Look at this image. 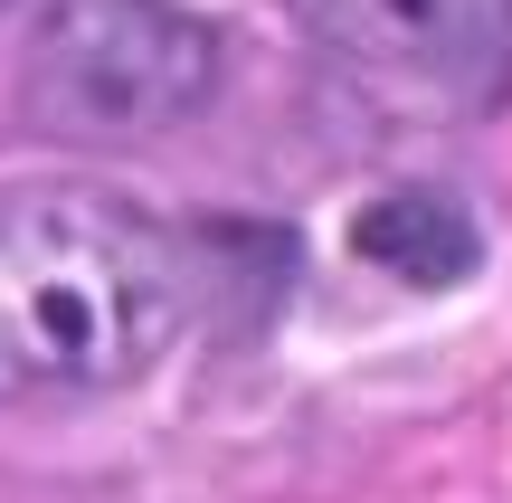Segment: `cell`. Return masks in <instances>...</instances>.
Listing matches in <instances>:
<instances>
[{"label":"cell","mask_w":512,"mask_h":503,"mask_svg":"<svg viewBox=\"0 0 512 503\" xmlns=\"http://www.w3.org/2000/svg\"><path fill=\"white\" fill-rule=\"evenodd\" d=\"M200 314V247L95 181L0 190V399L133 390Z\"/></svg>","instance_id":"6da1fadb"},{"label":"cell","mask_w":512,"mask_h":503,"mask_svg":"<svg viewBox=\"0 0 512 503\" xmlns=\"http://www.w3.org/2000/svg\"><path fill=\"white\" fill-rule=\"evenodd\" d=\"M219 38L181 0H48L29 29V114L67 143H143L209 105Z\"/></svg>","instance_id":"7a4b0ae2"},{"label":"cell","mask_w":512,"mask_h":503,"mask_svg":"<svg viewBox=\"0 0 512 503\" xmlns=\"http://www.w3.org/2000/svg\"><path fill=\"white\" fill-rule=\"evenodd\" d=\"M285 19L389 114L465 124L512 95V0H285Z\"/></svg>","instance_id":"3957f363"},{"label":"cell","mask_w":512,"mask_h":503,"mask_svg":"<svg viewBox=\"0 0 512 503\" xmlns=\"http://www.w3.org/2000/svg\"><path fill=\"white\" fill-rule=\"evenodd\" d=\"M351 257L380 266L408 295H446V285H465L484 266V228H475V209L456 190L408 181V190H380V200L351 209Z\"/></svg>","instance_id":"277c9868"}]
</instances>
